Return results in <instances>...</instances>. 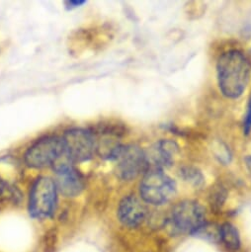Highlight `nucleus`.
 <instances>
[{
  "mask_svg": "<svg viewBox=\"0 0 251 252\" xmlns=\"http://www.w3.org/2000/svg\"><path fill=\"white\" fill-rule=\"evenodd\" d=\"M56 172V185L58 190L66 197H75L84 187L83 179L64 155L53 165Z\"/></svg>",
  "mask_w": 251,
  "mask_h": 252,
  "instance_id": "obj_8",
  "label": "nucleus"
},
{
  "mask_svg": "<svg viewBox=\"0 0 251 252\" xmlns=\"http://www.w3.org/2000/svg\"><path fill=\"white\" fill-rule=\"evenodd\" d=\"M5 183L3 182V180L0 179V198H1L5 192Z\"/></svg>",
  "mask_w": 251,
  "mask_h": 252,
  "instance_id": "obj_15",
  "label": "nucleus"
},
{
  "mask_svg": "<svg viewBox=\"0 0 251 252\" xmlns=\"http://www.w3.org/2000/svg\"><path fill=\"white\" fill-rule=\"evenodd\" d=\"M246 164H247L248 168H249L250 171H251V157H248V158H246Z\"/></svg>",
  "mask_w": 251,
  "mask_h": 252,
  "instance_id": "obj_16",
  "label": "nucleus"
},
{
  "mask_svg": "<svg viewBox=\"0 0 251 252\" xmlns=\"http://www.w3.org/2000/svg\"><path fill=\"white\" fill-rule=\"evenodd\" d=\"M220 239L230 249H237L240 245L239 233L231 223H223L220 227Z\"/></svg>",
  "mask_w": 251,
  "mask_h": 252,
  "instance_id": "obj_11",
  "label": "nucleus"
},
{
  "mask_svg": "<svg viewBox=\"0 0 251 252\" xmlns=\"http://www.w3.org/2000/svg\"><path fill=\"white\" fill-rule=\"evenodd\" d=\"M58 191L54 179L46 176L39 177L31 188L29 201L31 216L39 220L51 217L56 210Z\"/></svg>",
  "mask_w": 251,
  "mask_h": 252,
  "instance_id": "obj_2",
  "label": "nucleus"
},
{
  "mask_svg": "<svg viewBox=\"0 0 251 252\" xmlns=\"http://www.w3.org/2000/svg\"><path fill=\"white\" fill-rule=\"evenodd\" d=\"M178 152V147L171 141H159L150 148L146 154L148 170L163 168L170 166L174 161V157Z\"/></svg>",
  "mask_w": 251,
  "mask_h": 252,
  "instance_id": "obj_9",
  "label": "nucleus"
},
{
  "mask_svg": "<svg viewBox=\"0 0 251 252\" xmlns=\"http://www.w3.org/2000/svg\"><path fill=\"white\" fill-rule=\"evenodd\" d=\"M116 161L117 174L123 180H132L148 171L145 151L137 146H124Z\"/></svg>",
  "mask_w": 251,
  "mask_h": 252,
  "instance_id": "obj_7",
  "label": "nucleus"
},
{
  "mask_svg": "<svg viewBox=\"0 0 251 252\" xmlns=\"http://www.w3.org/2000/svg\"><path fill=\"white\" fill-rule=\"evenodd\" d=\"M184 173V178L192 183H194L195 185H198L199 183L202 182V176L200 173L196 172V171H192L191 169H188L187 171L183 172Z\"/></svg>",
  "mask_w": 251,
  "mask_h": 252,
  "instance_id": "obj_13",
  "label": "nucleus"
},
{
  "mask_svg": "<svg viewBox=\"0 0 251 252\" xmlns=\"http://www.w3.org/2000/svg\"><path fill=\"white\" fill-rule=\"evenodd\" d=\"M147 217V208L136 196L125 197L118 208L120 221L128 227H137Z\"/></svg>",
  "mask_w": 251,
  "mask_h": 252,
  "instance_id": "obj_10",
  "label": "nucleus"
},
{
  "mask_svg": "<svg viewBox=\"0 0 251 252\" xmlns=\"http://www.w3.org/2000/svg\"><path fill=\"white\" fill-rule=\"evenodd\" d=\"M251 130V98L247 107V112H246V116H245V120H244V132L246 134H248Z\"/></svg>",
  "mask_w": 251,
  "mask_h": 252,
  "instance_id": "obj_14",
  "label": "nucleus"
},
{
  "mask_svg": "<svg viewBox=\"0 0 251 252\" xmlns=\"http://www.w3.org/2000/svg\"><path fill=\"white\" fill-rule=\"evenodd\" d=\"M219 84L223 95L236 98L244 91L250 74V67L244 56L237 51L224 53L218 62Z\"/></svg>",
  "mask_w": 251,
  "mask_h": 252,
  "instance_id": "obj_1",
  "label": "nucleus"
},
{
  "mask_svg": "<svg viewBox=\"0 0 251 252\" xmlns=\"http://www.w3.org/2000/svg\"><path fill=\"white\" fill-rule=\"evenodd\" d=\"M169 223L174 231L194 234L205 224V211L197 202H180L172 209Z\"/></svg>",
  "mask_w": 251,
  "mask_h": 252,
  "instance_id": "obj_5",
  "label": "nucleus"
},
{
  "mask_svg": "<svg viewBox=\"0 0 251 252\" xmlns=\"http://www.w3.org/2000/svg\"><path fill=\"white\" fill-rule=\"evenodd\" d=\"M175 182L163 170H148L141 182L142 198L154 205H161L169 201L175 194Z\"/></svg>",
  "mask_w": 251,
  "mask_h": 252,
  "instance_id": "obj_4",
  "label": "nucleus"
},
{
  "mask_svg": "<svg viewBox=\"0 0 251 252\" xmlns=\"http://www.w3.org/2000/svg\"><path fill=\"white\" fill-rule=\"evenodd\" d=\"M62 140L63 155L72 162L88 160L97 154V137L89 130L70 129L64 133Z\"/></svg>",
  "mask_w": 251,
  "mask_h": 252,
  "instance_id": "obj_3",
  "label": "nucleus"
},
{
  "mask_svg": "<svg viewBox=\"0 0 251 252\" xmlns=\"http://www.w3.org/2000/svg\"><path fill=\"white\" fill-rule=\"evenodd\" d=\"M64 154L62 138L46 137L31 146L24 156L25 163L33 168L54 165Z\"/></svg>",
  "mask_w": 251,
  "mask_h": 252,
  "instance_id": "obj_6",
  "label": "nucleus"
},
{
  "mask_svg": "<svg viewBox=\"0 0 251 252\" xmlns=\"http://www.w3.org/2000/svg\"><path fill=\"white\" fill-rule=\"evenodd\" d=\"M194 234H197L199 236H202L203 238H206L212 241H217L218 239H220V227L215 228L213 225L204 224Z\"/></svg>",
  "mask_w": 251,
  "mask_h": 252,
  "instance_id": "obj_12",
  "label": "nucleus"
}]
</instances>
